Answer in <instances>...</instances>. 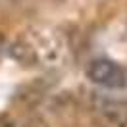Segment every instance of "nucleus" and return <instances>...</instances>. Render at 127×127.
I'll use <instances>...</instances> for the list:
<instances>
[{
  "label": "nucleus",
  "mask_w": 127,
  "mask_h": 127,
  "mask_svg": "<svg viewBox=\"0 0 127 127\" xmlns=\"http://www.w3.org/2000/svg\"><path fill=\"white\" fill-rule=\"evenodd\" d=\"M89 77L104 87H123L125 85V73L116 62L110 60H96L89 65Z\"/></svg>",
  "instance_id": "f257e3e1"
}]
</instances>
